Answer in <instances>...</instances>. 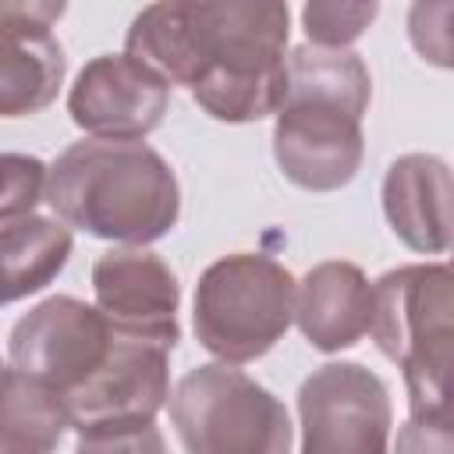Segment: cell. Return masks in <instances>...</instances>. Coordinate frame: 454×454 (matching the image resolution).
<instances>
[{"instance_id":"obj_1","label":"cell","mask_w":454,"mask_h":454,"mask_svg":"<svg viewBox=\"0 0 454 454\" xmlns=\"http://www.w3.org/2000/svg\"><path fill=\"white\" fill-rule=\"evenodd\" d=\"M287 0H153L124 35V53L223 124H252L284 99Z\"/></svg>"},{"instance_id":"obj_2","label":"cell","mask_w":454,"mask_h":454,"mask_svg":"<svg viewBox=\"0 0 454 454\" xmlns=\"http://www.w3.org/2000/svg\"><path fill=\"white\" fill-rule=\"evenodd\" d=\"M57 220L114 245H153L177 227L181 188L170 163L145 142L85 138L46 170Z\"/></svg>"},{"instance_id":"obj_3","label":"cell","mask_w":454,"mask_h":454,"mask_svg":"<svg viewBox=\"0 0 454 454\" xmlns=\"http://www.w3.org/2000/svg\"><path fill=\"white\" fill-rule=\"evenodd\" d=\"M369 337L401 365L408 387V429L450 433L454 277L447 262H415L372 280Z\"/></svg>"},{"instance_id":"obj_4","label":"cell","mask_w":454,"mask_h":454,"mask_svg":"<svg viewBox=\"0 0 454 454\" xmlns=\"http://www.w3.org/2000/svg\"><path fill=\"white\" fill-rule=\"evenodd\" d=\"M170 351L174 348L160 340L114 330V344L99 369L64 397L78 450H163L156 415L170 397Z\"/></svg>"},{"instance_id":"obj_5","label":"cell","mask_w":454,"mask_h":454,"mask_svg":"<svg viewBox=\"0 0 454 454\" xmlns=\"http://www.w3.org/2000/svg\"><path fill=\"white\" fill-rule=\"evenodd\" d=\"M294 277L273 255L234 252L202 270L195 284V337L231 365L262 358L294 323Z\"/></svg>"},{"instance_id":"obj_6","label":"cell","mask_w":454,"mask_h":454,"mask_svg":"<svg viewBox=\"0 0 454 454\" xmlns=\"http://www.w3.org/2000/svg\"><path fill=\"white\" fill-rule=\"evenodd\" d=\"M167 411L188 454L291 450V419L284 401L220 358L188 369L174 383Z\"/></svg>"},{"instance_id":"obj_7","label":"cell","mask_w":454,"mask_h":454,"mask_svg":"<svg viewBox=\"0 0 454 454\" xmlns=\"http://www.w3.org/2000/svg\"><path fill=\"white\" fill-rule=\"evenodd\" d=\"M298 419L305 454H380L394 426L390 390L362 362H326L301 380Z\"/></svg>"},{"instance_id":"obj_8","label":"cell","mask_w":454,"mask_h":454,"mask_svg":"<svg viewBox=\"0 0 454 454\" xmlns=\"http://www.w3.org/2000/svg\"><path fill=\"white\" fill-rule=\"evenodd\" d=\"M114 344V326L99 312L71 294H53L28 309L7 337L11 365L57 387L64 397L82 387Z\"/></svg>"},{"instance_id":"obj_9","label":"cell","mask_w":454,"mask_h":454,"mask_svg":"<svg viewBox=\"0 0 454 454\" xmlns=\"http://www.w3.org/2000/svg\"><path fill=\"white\" fill-rule=\"evenodd\" d=\"M362 156V114L333 99H280L273 124V160L291 184L305 192H337L351 184Z\"/></svg>"},{"instance_id":"obj_10","label":"cell","mask_w":454,"mask_h":454,"mask_svg":"<svg viewBox=\"0 0 454 454\" xmlns=\"http://www.w3.org/2000/svg\"><path fill=\"white\" fill-rule=\"evenodd\" d=\"M167 106L170 85L128 53L92 57L67 92V114L89 138L142 142L163 124Z\"/></svg>"},{"instance_id":"obj_11","label":"cell","mask_w":454,"mask_h":454,"mask_svg":"<svg viewBox=\"0 0 454 454\" xmlns=\"http://www.w3.org/2000/svg\"><path fill=\"white\" fill-rule=\"evenodd\" d=\"M92 294L117 333L177 348L181 287L174 270L145 245H117L92 262Z\"/></svg>"},{"instance_id":"obj_12","label":"cell","mask_w":454,"mask_h":454,"mask_svg":"<svg viewBox=\"0 0 454 454\" xmlns=\"http://www.w3.org/2000/svg\"><path fill=\"white\" fill-rule=\"evenodd\" d=\"M369 312L372 284L355 262H319L301 277V284H294V323L323 355L355 348L369 333Z\"/></svg>"},{"instance_id":"obj_13","label":"cell","mask_w":454,"mask_h":454,"mask_svg":"<svg viewBox=\"0 0 454 454\" xmlns=\"http://www.w3.org/2000/svg\"><path fill=\"white\" fill-rule=\"evenodd\" d=\"M383 213L390 231L422 255L450 248V167L433 153H408L387 167Z\"/></svg>"},{"instance_id":"obj_14","label":"cell","mask_w":454,"mask_h":454,"mask_svg":"<svg viewBox=\"0 0 454 454\" xmlns=\"http://www.w3.org/2000/svg\"><path fill=\"white\" fill-rule=\"evenodd\" d=\"M64 46L39 21H0V117L46 110L64 85Z\"/></svg>"},{"instance_id":"obj_15","label":"cell","mask_w":454,"mask_h":454,"mask_svg":"<svg viewBox=\"0 0 454 454\" xmlns=\"http://www.w3.org/2000/svg\"><path fill=\"white\" fill-rule=\"evenodd\" d=\"M71 227L57 216L0 220V305L43 291L67 266Z\"/></svg>"},{"instance_id":"obj_16","label":"cell","mask_w":454,"mask_h":454,"mask_svg":"<svg viewBox=\"0 0 454 454\" xmlns=\"http://www.w3.org/2000/svg\"><path fill=\"white\" fill-rule=\"evenodd\" d=\"M71 426L67 401L57 387L21 369H4L0 380V450L4 454H46Z\"/></svg>"},{"instance_id":"obj_17","label":"cell","mask_w":454,"mask_h":454,"mask_svg":"<svg viewBox=\"0 0 454 454\" xmlns=\"http://www.w3.org/2000/svg\"><path fill=\"white\" fill-rule=\"evenodd\" d=\"M380 14V0H305L301 28L312 46L348 50L355 46Z\"/></svg>"},{"instance_id":"obj_18","label":"cell","mask_w":454,"mask_h":454,"mask_svg":"<svg viewBox=\"0 0 454 454\" xmlns=\"http://www.w3.org/2000/svg\"><path fill=\"white\" fill-rule=\"evenodd\" d=\"M46 163L28 153H0V220L35 213L46 195Z\"/></svg>"},{"instance_id":"obj_19","label":"cell","mask_w":454,"mask_h":454,"mask_svg":"<svg viewBox=\"0 0 454 454\" xmlns=\"http://www.w3.org/2000/svg\"><path fill=\"white\" fill-rule=\"evenodd\" d=\"M450 0H415L408 11V35L422 60L450 67Z\"/></svg>"},{"instance_id":"obj_20","label":"cell","mask_w":454,"mask_h":454,"mask_svg":"<svg viewBox=\"0 0 454 454\" xmlns=\"http://www.w3.org/2000/svg\"><path fill=\"white\" fill-rule=\"evenodd\" d=\"M67 11V0H0V21H39V25H53L60 21Z\"/></svg>"},{"instance_id":"obj_21","label":"cell","mask_w":454,"mask_h":454,"mask_svg":"<svg viewBox=\"0 0 454 454\" xmlns=\"http://www.w3.org/2000/svg\"><path fill=\"white\" fill-rule=\"evenodd\" d=\"M4 369H7V365H4V362H0V380H4Z\"/></svg>"}]
</instances>
